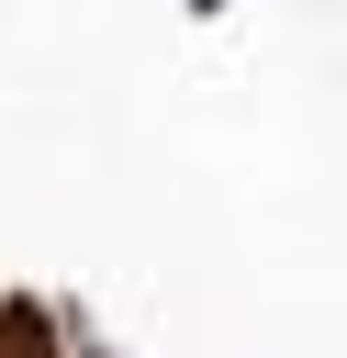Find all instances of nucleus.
<instances>
[{
	"mask_svg": "<svg viewBox=\"0 0 347 358\" xmlns=\"http://www.w3.org/2000/svg\"><path fill=\"white\" fill-rule=\"evenodd\" d=\"M190 11H224V0H190Z\"/></svg>",
	"mask_w": 347,
	"mask_h": 358,
	"instance_id": "obj_1",
	"label": "nucleus"
}]
</instances>
